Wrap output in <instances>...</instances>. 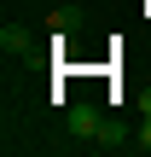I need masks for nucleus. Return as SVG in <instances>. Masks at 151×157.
<instances>
[{
  "mask_svg": "<svg viewBox=\"0 0 151 157\" xmlns=\"http://www.w3.org/2000/svg\"><path fill=\"white\" fill-rule=\"evenodd\" d=\"M76 23H81L76 6H58V12H52V35H64V29H76Z\"/></svg>",
  "mask_w": 151,
  "mask_h": 157,
  "instance_id": "obj_3",
  "label": "nucleus"
},
{
  "mask_svg": "<svg viewBox=\"0 0 151 157\" xmlns=\"http://www.w3.org/2000/svg\"><path fill=\"white\" fill-rule=\"evenodd\" d=\"M64 122H70V134H81L87 146H105V151H111V146H122V128H116L99 105H70V117H64Z\"/></svg>",
  "mask_w": 151,
  "mask_h": 157,
  "instance_id": "obj_1",
  "label": "nucleus"
},
{
  "mask_svg": "<svg viewBox=\"0 0 151 157\" xmlns=\"http://www.w3.org/2000/svg\"><path fill=\"white\" fill-rule=\"evenodd\" d=\"M134 146H140V151H151V117H145V128L134 134Z\"/></svg>",
  "mask_w": 151,
  "mask_h": 157,
  "instance_id": "obj_4",
  "label": "nucleus"
},
{
  "mask_svg": "<svg viewBox=\"0 0 151 157\" xmlns=\"http://www.w3.org/2000/svg\"><path fill=\"white\" fill-rule=\"evenodd\" d=\"M0 47H6V52H29V29L6 23V29H0Z\"/></svg>",
  "mask_w": 151,
  "mask_h": 157,
  "instance_id": "obj_2",
  "label": "nucleus"
},
{
  "mask_svg": "<svg viewBox=\"0 0 151 157\" xmlns=\"http://www.w3.org/2000/svg\"><path fill=\"white\" fill-rule=\"evenodd\" d=\"M140 111H145V117H151V87H145V93H140Z\"/></svg>",
  "mask_w": 151,
  "mask_h": 157,
  "instance_id": "obj_5",
  "label": "nucleus"
}]
</instances>
